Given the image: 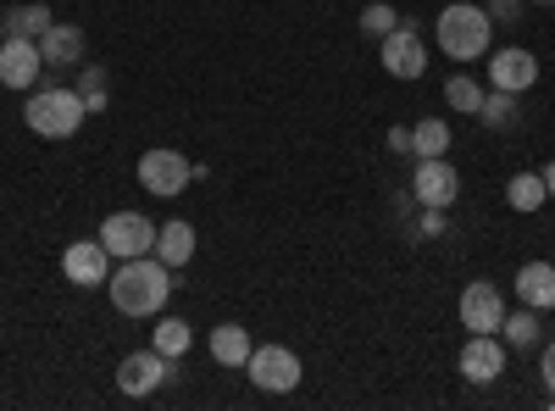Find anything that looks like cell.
Segmentation results:
<instances>
[{
  "mask_svg": "<svg viewBox=\"0 0 555 411\" xmlns=\"http://www.w3.org/2000/svg\"><path fill=\"white\" fill-rule=\"evenodd\" d=\"M483 67H489V84L494 89H512V95H528V89L539 84V73H544L528 44H500V51L483 56Z\"/></svg>",
  "mask_w": 555,
  "mask_h": 411,
  "instance_id": "obj_9",
  "label": "cell"
},
{
  "mask_svg": "<svg viewBox=\"0 0 555 411\" xmlns=\"http://www.w3.org/2000/svg\"><path fill=\"white\" fill-rule=\"evenodd\" d=\"M389 151H395V156H411V128H405V123L389 128Z\"/></svg>",
  "mask_w": 555,
  "mask_h": 411,
  "instance_id": "obj_31",
  "label": "cell"
},
{
  "mask_svg": "<svg viewBox=\"0 0 555 411\" xmlns=\"http://www.w3.org/2000/svg\"><path fill=\"white\" fill-rule=\"evenodd\" d=\"M190 178H195V162L183 151L156 145V151L139 156V184H145V195H156V201H178L183 190H190Z\"/></svg>",
  "mask_w": 555,
  "mask_h": 411,
  "instance_id": "obj_4",
  "label": "cell"
},
{
  "mask_svg": "<svg viewBox=\"0 0 555 411\" xmlns=\"http://www.w3.org/2000/svg\"><path fill=\"white\" fill-rule=\"evenodd\" d=\"M62 272H67V284H78V290H101L112 279V251L101 240H73L62 251Z\"/></svg>",
  "mask_w": 555,
  "mask_h": 411,
  "instance_id": "obj_12",
  "label": "cell"
},
{
  "mask_svg": "<svg viewBox=\"0 0 555 411\" xmlns=\"http://www.w3.org/2000/svg\"><path fill=\"white\" fill-rule=\"evenodd\" d=\"M522 7H528V0H489V23H500V28H517L522 23Z\"/></svg>",
  "mask_w": 555,
  "mask_h": 411,
  "instance_id": "obj_28",
  "label": "cell"
},
{
  "mask_svg": "<svg viewBox=\"0 0 555 411\" xmlns=\"http://www.w3.org/2000/svg\"><path fill=\"white\" fill-rule=\"evenodd\" d=\"M151 345H156L167 361H178V356H190V345H195V329L183 323V317H162V323L151 329Z\"/></svg>",
  "mask_w": 555,
  "mask_h": 411,
  "instance_id": "obj_21",
  "label": "cell"
},
{
  "mask_svg": "<svg viewBox=\"0 0 555 411\" xmlns=\"http://www.w3.org/2000/svg\"><path fill=\"white\" fill-rule=\"evenodd\" d=\"M156 228L145 211H112L101 222V245L112 251V261H133V256H151L156 251Z\"/></svg>",
  "mask_w": 555,
  "mask_h": 411,
  "instance_id": "obj_6",
  "label": "cell"
},
{
  "mask_svg": "<svg viewBox=\"0 0 555 411\" xmlns=\"http://www.w3.org/2000/svg\"><path fill=\"white\" fill-rule=\"evenodd\" d=\"M44 78V56H39V39H0V84L7 89H28Z\"/></svg>",
  "mask_w": 555,
  "mask_h": 411,
  "instance_id": "obj_13",
  "label": "cell"
},
{
  "mask_svg": "<svg viewBox=\"0 0 555 411\" xmlns=\"http://www.w3.org/2000/svg\"><path fill=\"white\" fill-rule=\"evenodd\" d=\"M544 190H550V201H555V162L544 167Z\"/></svg>",
  "mask_w": 555,
  "mask_h": 411,
  "instance_id": "obj_32",
  "label": "cell"
},
{
  "mask_svg": "<svg viewBox=\"0 0 555 411\" xmlns=\"http://www.w3.org/2000/svg\"><path fill=\"white\" fill-rule=\"evenodd\" d=\"M250 350H256L250 329H240V323H217V329H211V361H217V368H234V373H245Z\"/></svg>",
  "mask_w": 555,
  "mask_h": 411,
  "instance_id": "obj_17",
  "label": "cell"
},
{
  "mask_svg": "<svg viewBox=\"0 0 555 411\" xmlns=\"http://www.w3.org/2000/svg\"><path fill=\"white\" fill-rule=\"evenodd\" d=\"M455 195H461V172L444 162V156H423L416 162V172H411V201L416 206H455Z\"/></svg>",
  "mask_w": 555,
  "mask_h": 411,
  "instance_id": "obj_11",
  "label": "cell"
},
{
  "mask_svg": "<svg viewBox=\"0 0 555 411\" xmlns=\"http://www.w3.org/2000/svg\"><path fill=\"white\" fill-rule=\"evenodd\" d=\"M539 373H544V389H550V406H555V339L544 345V361H539Z\"/></svg>",
  "mask_w": 555,
  "mask_h": 411,
  "instance_id": "obj_30",
  "label": "cell"
},
{
  "mask_svg": "<svg viewBox=\"0 0 555 411\" xmlns=\"http://www.w3.org/2000/svg\"><path fill=\"white\" fill-rule=\"evenodd\" d=\"M434 39L450 62H483L489 56V39H494V23L483 7L473 0H450V7L434 17Z\"/></svg>",
  "mask_w": 555,
  "mask_h": 411,
  "instance_id": "obj_2",
  "label": "cell"
},
{
  "mask_svg": "<svg viewBox=\"0 0 555 411\" xmlns=\"http://www.w3.org/2000/svg\"><path fill=\"white\" fill-rule=\"evenodd\" d=\"M51 23H56V12L39 7V0H28V7H7L0 12V39H39Z\"/></svg>",
  "mask_w": 555,
  "mask_h": 411,
  "instance_id": "obj_18",
  "label": "cell"
},
{
  "mask_svg": "<svg viewBox=\"0 0 555 411\" xmlns=\"http://www.w3.org/2000/svg\"><path fill=\"white\" fill-rule=\"evenodd\" d=\"M245 373H250V384H256L261 395H295L300 378H306L300 356L284 350V345H256L250 361H245Z\"/></svg>",
  "mask_w": 555,
  "mask_h": 411,
  "instance_id": "obj_5",
  "label": "cell"
},
{
  "mask_svg": "<svg viewBox=\"0 0 555 411\" xmlns=\"http://www.w3.org/2000/svg\"><path fill=\"white\" fill-rule=\"evenodd\" d=\"M384 73L389 78H400V84H416L428 73V44H423V34H416L405 17H400V28L395 34H384Z\"/></svg>",
  "mask_w": 555,
  "mask_h": 411,
  "instance_id": "obj_8",
  "label": "cell"
},
{
  "mask_svg": "<svg viewBox=\"0 0 555 411\" xmlns=\"http://www.w3.org/2000/svg\"><path fill=\"white\" fill-rule=\"evenodd\" d=\"M539 311L533 306H522V311H505V323H500V339H505V350H533L539 345Z\"/></svg>",
  "mask_w": 555,
  "mask_h": 411,
  "instance_id": "obj_20",
  "label": "cell"
},
{
  "mask_svg": "<svg viewBox=\"0 0 555 411\" xmlns=\"http://www.w3.org/2000/svg\"><path fill=\"white\" fill-rule=\"evenodd\" d=\"M512 290H517L522 306H533V311H555V267H550V261H522Z\"/></svg>",
  "mask_w": 555,
  "mask_h": 411,
  "instance_id": "obj_16",
  "label": "cell"
},
{
  "mask_svg": "<svg viewBox=\"0 0 555 411\" xmlns=\"http://www.w3.org/2000/svg\"><path fill=\"white\" fill-rule=\"evenodd\" d=\"M455 311H461V329H467V334H500V323H505V295H500V284L473 279L467 290H461Z\"/></svg>",
  "mask_w": 555,
  "mask_h": 411,
  "instance_id": "obj_10",
  "label": "cell"
},
{
  "mask_svg": "<svg viewBox=\"0 0 555 411\" xmlns=\"http://www.w3.org/2000/svg\"><path fill=\"white\" fill-rule=\"evenodd\" d=\"M395 28H400V12L389 7V0H366V7H361V34L366 39H384Z\"/></svg>",
  "mask_w": 555,
  "mask_h": 411,
  "instance_id": "obj_27",
  "label": "cell"
},
{
  "mask_svg": "<svg viewBox=\"0 0 555 411\" xmlns=\"http://www.w3.org/2000/svg\"><path fill=\"white\" fill-rule=\"evenodd\" d=\"M478 123H483V128H512V123H517V95H512V89H483Z\"/></svg>",
  "mask_w": 555,
  "mask_h": 411,
  "instance_id": "obj_25",
  "label": "cell"
},
{
  "mask_svg": "<svg viewBox=\"0 0 555 411\" xmlns=\"http://www.w3.org/2000/svg\"><path fill=\"white\" fill-rule=\"evenodd\" d=\"M444 101H450L461 117H478V106H483V84L467 78V73H450V78H444Z\"/></svg>",
  "mask_w": 555,
  "mask_h": 411,
  "instance_id": "obj_24",
  "label": "cell"
},
{
  "mask_svg": "<svg viewBox=\"0 0 555 411\" xmlns=\"http://www.w3.org/2000/svg\"><path fill=\"white\" fill-rule=\"evenodd\" d=\"M461 378L467 384H494L500 373H505V339H494V334H473L467 345H461Z\"/></svg>",
  "mask_w": 555,
  "mask_h": 411,
  "instance_id": "obj_14",
  "label": "cell"
},
{
  "mask_svg": "<svg viewBox=\"0 0 555 411\" xmlns=\"http://www.w3.org/2000/svg\"><path fill=\"white\" fill-rule=\"evenodd\" d=\"M89 106L78 101L73 84H34L28 89V106H23V123L39 133V140H73L83 128Z\"/></svg>",
  "mask_w": 555,
  "mask_h": 411,
  "instance_id": "obj_3",
  "label": "cell"
},
{
  "mask_svg": "<svg viewBox=\"0 0 555 411\" xmlns=\"http://www.w3.org/2000/svg\"><path fill=\"white\" fill-rule=\"evenodd\" d=\"M151 256H162L167 267H190V256H195V228H190V222H162Z\"/></svg>",
  "mask_w": 555,
  "mask_h": 411,
  "instance_id": "obj_19",
  "label": "cell"
},
{
  "mask_svg": "<svg viewBox=\"0 0 555 411\" xmlns=\"http://www.w3.org/2000/svg\"><path fill=\"white\" fill-rule=\"evenodd\" d=\"M172 373H178V361H167L156 345H151V350H128V356L117 361V389H122L128 400H145V395H156Z\"/></svg>",
  "mask_w": 555,
  "mask_h": 411,
  "instance_id": "obj_7",
  "label": "cell"
},
{
  "mask_svg": "<svg viewBox=\"0 0 555 411\" xmlns=\"http://www.w3.org/2000/svg\"><path fill=\"white\" fill-rule=\"evenodd\" d=\"M106 295L122 317H156L172 295V267L162 256H133L122 267H112V279H106Z\"/></svg>",
  "mask_w": 555,
  "mask_h": 411,
  "instance_id": "obj_1",
  "label": "cell"
},
{
  "mask_svg": "<svg viewBox=\"0 0 555 411\" xmlns=\"http://www.w3.org/2000/svg\"><path fill=\"white\" fill-rule=\"evenodd\" d=\"M505 201H512V211H539V206L550 201L544 172H517L512 184H505Z\"/></svg>",
  "mask_w": 555,
  "mask_h": 411,
  "instance_id": "obj_23",
  "label": "cell"
},
{
  "mask_svg": "<svg viewBox=\"0 0 555 411\" xmlns=\"http://www.w3.org/2000/svg\"><path fill=\"white\" fill-rule=\"evenodd\" d=\"M444 228H450V211H444V206H423V222H416V234H423V240H439Z\"/></svg>",
  "mask_w": 555,
  "mask_h": 411,
  "instance_id": "obj_29",
  "label": "cell"
},
{
  "mask_svg": "<svg viewBox=\"0 0 555 411\" xmlns=\"http://www.w3.org/2000/svg\"><path fill=\"white\" fill-rule=\"evenodd\" d=\"M83 28H73V23H51L39 34V56H44V67H56V73H78L83 67Z\"/></svg>",
  "mask_w": 555,
  "mask_h": 411,
  "instance_id": "obj_15",
  "label": "cell"
},
{
  "mask_svg": "<svg viewBox=\"0 0 555 411\" xmlns=\"http://www.w3.org/2000/svg\"><path fill=\"white\" fill-rule=\"evenodd\" d=\"M533 7H555V0H533Z\"/></svg>",
  "mask_w": 555,
  "mask_h": 411,
  "instance_id": "obj_33",
  "label": "cell"
},
{
  "mask_svg": "<svg viewBox=\"0 0 555 411\" xmlns=\"http://www.w3.org/2000/svg\"><path fill=\"white\" fill-rule=\"evenodd\" d=\"M73 89H78V101L89 106V117H95V112H106V67H101V62H83Z\"/></svg>",
  "mask_w": 555,
  "mask_h": 411,
  "instance_id": "obj_26",
  "label": "cell"
},
{
  "mask_svg": "<svg viewBox=\"0 0 555 411\" xmlns=\"http://www.w3.org/2000/svg\"><path fill=\"white\" fill-rule=\"evenodd\" d=\"M450 151V123L444 117H423V123H411V156L423 162V156H444Z\"/></svg>",
  "mask_w": 555,
  "mask_h": 411,
  "instance_id": "obj_22",
  "label": "cell"
}]
</instances>
